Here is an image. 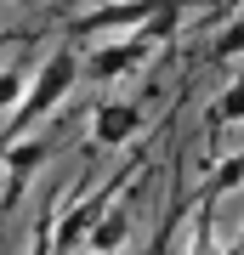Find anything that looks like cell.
<instances>
[{
  "mask_svg": "<svg viewBox=\"0 0 244 255\" xmlns=\"http://www.w3.org/2000/svg\"><path fill=\"white\" fill-rule=\"evenodd\" d=\"M74 80H80V57H74L68 46H57V51L40 63L34 85H28V102H23V114L11 119V142H23V125H28V119H45V114H57V102H63V97L74 91Z\"/></svg>",
  "mask_w": 244,
  "mask_h": 255,
  "instance_id": "6da1fadb",
  "label": "cell"
},
{
  "mask_svg": "<svg viewBox=\"0 0 244 255\" xmlns=\"http://www.w3.org/2000/svg\"><path fill=\"white\" fill-rule=\"evenodd\" d=\"M142 125H148L142 102L108 97V102H97V114H91V142H97V147H125V142L142 136Z\"/></svg>",
  "mask_w": 244,
  "mask_h": 255,
  "instance_id": "7a4b0ae2",
  "label": "cell"
},
{
  "mask_svg": "<svg viewBox=\"0 0 244 255\" xmlns=\"http://www.w3.org/2000/svg\"><path fill=\"white\" fill-rule=\"evenodd\" d=\"M108 193H97V199H85V204H74L63 221H51V244H57V255H74L80 244H91V233H97V221L108 216Z\"/></svg>",
  "mask_w": 244,
  "mask_h": 255,
  "instance_id": "3957f363",
  "label": "cell"
},
{
  "mask_svg": "<svg viewBox=\"0 0 244 255\" xmlns=\"http://www.w3.org/2000/svg\"><path fill=\"white\" fill-rule=\"evenodd\" d=\"M154 51V40H142V34H131V40H108V46H97L85 57V74L91 80H125V74L142 63V57Z\"/></svg>",
  "mask_w": 244,
  "mask_h": 255,
  "instance_id": "277c9868",
  "label": "cell"
},
{
  "mask_svg": "<svg viewBox=\"0 0 244 255\" xmlns=\"http://www.w3.org/2000/svg\"><path fill=\"white\" fill-rule=\"evenodd\" d=\"M159 11V0H114V6H102V11H91V17H80V34H102V28H119V40H125V28L131 34H142V17H154Z\"/></svg>",
  "mask_w": 244,
  "mask_h": 255,
  "instance_id": "5b68a950",
  "label": "cell"
},
{
  "mask_svg": "<svg viewBox=\"0 0 244 255\" xmlns=\"http://www.w3.org/2000/svg\"><path fill=\"white\" fill-rule=\"evenodd\" d=\"M205 125H210V142H216V136H222L227 125H244V74H233V80L222 85V97L210 102Z\"/></svg>",
  "mask_w": 244,
  "mask_h": 255,
  "instance_id": "8992f818",
  "label": "cell"
},
{
  "mask_svg": "<svg viewBox=\"0 0 244 255\" xmlns=\"http://www.w3.org/2000/svg\"><path fill=\"white\" fill-rule=\"evenodd\" d=\"M125 238H131V210H125V204H114L108 216L97 221V233H91V244H85V250H97V255H114L119 244H125Z\"/></svg>",
  "mask_w": 244,
  "mask_h": 255,
  "instance_id": "52a82bcc",
  "label": "cell"
},
{
  "mask_svg": "<svg viewBox=\"0 0 244 255\" xmlns=\"http://www.w3.org/2000/svg\"><path fill=\"white\" fill-rule=\"evenodd\" d=\"M233 57H244V11H233L227 28L210 40V63H233Z\"/></svg>",
  "mask_w": 244,
  "mask_h": 255,
  "instance_id": "ba28073f",
  "label": "cell"
},
{
  "mask_svg": "<svg viewBox=\"0 0 244 255\" xmlns=\"http://www.w3.org/2000/svg\"><path fill=\"white\" fill-rule=\"evenodd\" d=\"M244 182V153H227L216 170H210V199H222V193H233Z\"/></svg>",
  "mask_w": 244,
  "mask_h": 255,
  "instance_id": "9c48e42d",
  "label": "cell"
},
{
  "mask_svg": "<svg viewBox=\"0 0 244 255\" xmlns=\"http://www.w3.org/2000/svg\"><path fill=\"white\" fill-rule=\"evenodd\" d=\"M28 255H57V244H51V210L40 216V227H34V250Z\"/></svg>",
  "mask_w": 244,
  "mask_h": 255,
  "instance_id": "30bf717a",
  "label": "cell"
},
{
  "mask_svg": "<svg viewBox=\"0 0 244 255\" xmlns=\"http://www.w3.org/2000/svg\"><path fill=\"white\" fill-rule=\"evenodd\" d=\"M233 255H244V227H239V244H233Z\"/></svg>",
  "mask_w": 244,
  "mask_h": 255,
  "instance_id": "8fae6325",
  "label": "cell"
}]
</instances>
